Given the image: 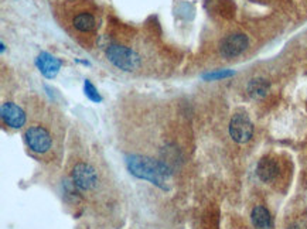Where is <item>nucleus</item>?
I'll return each mask as SVG.
<instances>
[{"mask_svg":"<svg viewBox=\"0 0 307 229\" xmlns=\"http://www.w3.org/2000/svg\"><path fill=\"white\" fill-rule=\"evenodd\" d=\"M126 166L132 175L146 180L161 190L167 191L171 178V167L164 161L153 160L146 156L132 154L126 157Z\"/></svg>","mask_w":307,"mask_h":229,"instance_id":"f257e3e1","label":"nucleus"},{"mask_svg":"<svg viewBox=\"0 0 307 229\" xmlns=\"http://www.w3.org/2000/svg\"><path fill=\"white\" fill-rule=\"evenodd\" d=\"M106 57L118 69L133 72L142 67V58L135 50L122 44H109L106 47Z\"/></svg>","mask_w":307,"mask_h":229,"instance_id":"f03ea898","label":"nucleus"},{"mask_svg":"<svg viewBox=\"0 0 307 229\" xmlns=\"http://www.w3.org/2000/svg\"><path fill=\"white\" fill-rule=\"evenodd\" d=\"M24 140L27 147L37 154H46L53 146L51 133L41 125H33L24 132Z\"/></svg>","mask_w":307,"mask_h":229,"instance_id":"7ed1b4c3","label":"nucleus"},{"mask_svg":"<svg viewBox=\"0 0 307 229\" xmlns=\"http://www.w3.org/2000/svg\"><path fill=\"white\" fill-rule=\"evenodd\" d=\"M249 47V38L244 33H231L225 35L218 46L219 56L225 59H234V58L242 56Z\"/></svg>","mask_w":307,"mask_h":229,"instance_id":"20e7f679","label":"nucleus"},{"mask_svg":"<svg viewBox=\"0 0 307 229\" xmlns=\"http://www.w3.org/2000/svg\"><path fill=\"white\" fill-rule=\"evenodd\" d=\"M72 184L81 191H92L98 185V172L88 163H77L71 172Z\"/></svg>","mask_w":307,"mask_h":229,"instance_id":"39448f33","label":"nucleus"},{"mask_svg":"<svg viewBox=\"0 0 307 229\" xmlns=\"http://www.w3.org/2000/svg\"><path fill=\"white\" fill-rule=\"evenodd\" d=\"M229 136L241 144L249 142L253 136V123L248 114L238 112L232 116L229 122Z\"/></svg>","mask_w":307,"mask_h":229,"instance_id":"423d86ee","label":"nucleus"},{"mask_svg":"<svg viewBox=\"0 0 307 229\" xmlns=\"http://www.w3.org/2000/svg\"><path fill=\"white\" fill-rule=\"evenodd\" d=\"M0 114L3 122L12 129H20L26 123V114L24 111L13 102L1 103Z\"/></svg>","mask_w":307,"mask_h":229,"instance_id":"0eeeda50","label":"nucleus"},{"mask_svg":"<svg viewBox=\"0 0 307 229\" xmlns=\"http://www.w3.org/2000/svg\"><path fill=\"white\" fill-rule=\"evenodd\" d=\"M61 61L56 58L54 56H51V54H48L46 51H43V53H40L38 54V57L35 58V65H37V68L38 71L48 78V80H53L56 75L58 74V71L61 68Z\"/></svg>","mask_w":307,"mask_h":229,"instance_id":"6e6552de","label":"nucleus"},{"mask_svg":"<svg viewBox=\"0 0 307 229\" xmlns=\"http://www.w3.org/2000/svg\"><path fill=\"white\" fill-rule=\"evenodd\" d=\"M280 172L279 163L272 157H262L256 166V175L263 183H272Z\"/></svg>","mask_w":307,"mask_h":229,"instance_id":"1a4fd4ad","label":"nucleus"},{"mask_svg":"<svg viewBox=\"0 0 307 229\" xmlns=\"http://www.w3.org/2000/svg\"><path fill=\"white\" fill-rule=\"evenodd\" d=\"M250 221L255 229H273L272 215L263 205H256L252 209Z\"/></svg>","mask_w":307,"mask_h":229,"instance_id":"9d476101","label":"nucleus"},{"mask_svg":"<svg viewBox=\"0 0 307 229\" xmlns=\"http://www.w3.org/2000/svg\"><path fill=\"white\" fill-rule=\"evenodd\" d=\"M72 26L80 33H91L96 27V20L92 13L80 12L72 17Z\"/></svg>","mask_w":307,"mask_h":229,"instance_id":"9b49d317","label":"nucleus"},{"mask_svg":"<svg viewBox=\"0 0 307 229\" xmlns=\"http://www.w3.org/2000/svg\"><path fill=\"white\" fill-rule=\"evenodd\" d=\"M271 88V82L265 78H255L250 80L248 86H246V92L252 99H262L268 95V91Z\"/></svg>","mask_w":307,"mask_h":229,"instance_id":"f8f14e48","label":"nucleus"},{"mask_svg":"<svg viewBox=\"0 0 307 229\" xmlns=\"http://www.w3.org/2000/svg\"><path fill=\"white\" fill-rule=\"evenodd\" d=\"M84 91H85L87 98H90L92 102H101L102 101L98 89L95 88V85L90 80H85V82H84Z\"/></svg>","mask_w":307,"mask_h":229,"instance_id":"ddd939ff","label":"nucleus"},{"mask_svg":"<svg viewBox=\"0 0 307 229\" xmlns=\"http://www.w3.org/2000/svg\"><path fill=\"white\" fill-rule=\"evenodd\" d=\"M231 75H234L232 71H218V72H211V74L204 75V80L208 81L221 80V78H227V77H231Z\"/></svg>","mask_w":307,"mask_h":229,"instance_id":"4468645a","label":"nucleus"},{"mask_svg":"<svg viewBox=\"0 0 307 229\" xmlns=\"http://www.w3.org/2000/svg\"><path fill=\"white\" fill-rule=\"evenodd\" d=\"M287 229H303V228H302L300 225H297V224H295V225H290V227H289V228H287Z\"/></svg>","mask_w":307,"mask_h":229,"instance_id":"2eb2a0df","label":"nucleus"}]
</instances>
